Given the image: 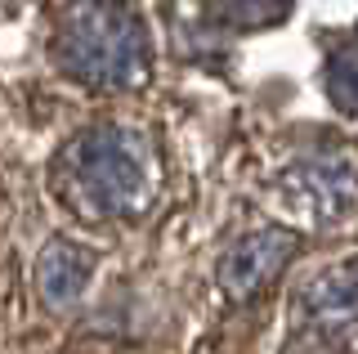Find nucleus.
I'll use <instances>...</instances> for the list:
<instances>
[{
  "label": "nucleus",
  "instance_id": "1",
  "mask_svg": "<svg viewBox=\"0 0 358 354\" xmlns=\"http://www.w3.org/2000/svg\"><path fill=\"white\" fill-rule=\"evenodd\" d=\"M59 193L85 220L143 211L157 193V162L148 139L126 126H99L72 139L59 157Z\"/></svg>",
  "mask_w": 358,
  "mask_h": 354
},
{
  "label": "nucleus",
  "instance_id": "2",
  "mask_svg": "<svg viewBox=\"0 0 358 354\" xmlns=\"http://www.w3.org/2000/svg\"><path fill=\"white\" fill-rule=\"evenodd\" d=\"M59 68L94 90H126L148 72V36L126 0H72L54 36Z\"/></svg>",
  "mask_w": 358,
  "mask_h": 354
},
{
  "label": "nucleus",
  "instance_id": "3",
  "mask_svg": "<svg viewBox=\"0 0 358 354\" xmlns=\"http://www.w3.org/2000/svg\"><path fill=\"white\" fill-rule=\"evenodd\" d=\"M309 314V341H318V354L331 346H354L358 341V269L327 274L305 292Z\"/></svg>",
  "mask_w": 358,
  "mask_h": 354
},
{
  "label": "nucleus",
  "instance_id": "4",
  "mask_svg": "<svg viewBox=\"0 0 358 354\" xmlns=\"http://www.w3.org/2000/svg\"><path fill=\"white\" fill-rule=\"evenodd\" d=\"M287 251H291V234H282V229H264V234H251L246 242H238L233 256H229V264H224L229 292L233 296L260 292V287L282 269Z\"/></svg>",
  "mask_w": 358,
  "mask_h": 354
},
{
  "label": "nucleus",
  "instance_id": "5",
  "mask_svg": "<svg viewBox=\"0 0 358 354\" xmlns=\"http://www.w3.org/2000/svg\"><path fill=\"white\" fill-rule=\"evenodd\" d=\"M296 180L322 211H336L354 197V184H358V171H354V157L341 148H318L309 153L305 162L296 166Z\"/></svg>",
  "mask_w": 358,
  "mask_h": 354
},
{
  "label": "nucleus",
  "instance_id": "6",
  "mask_svg": "<svg viewBox=\"0 0 358 354\" xmlns=\"http://www.w3.org/2000/svg\"><path fill=\"white\" fill-rule=\"evenodd\" d=\"M327 90L350 117H358V41L336 50V59L327 63Z\"/></svg>",
  "mask_w": 358,
  "mask_h": 354
},
{
  "label": "nucleus",
  "instance_id": "7",
  "mask_svg": "<svg viewBox=\"0 0 358 354\" xmlns=\"http://www.w3.org/2000/svg\"><path fill=\"white\" fill-rule=\"evenodd\" d=\"M210 5L233 27H268L291 9V0H210Z\"/></svg>",
  "mask_w": 358,
  "mask_h": 354
}]
</instances>
